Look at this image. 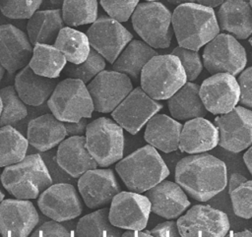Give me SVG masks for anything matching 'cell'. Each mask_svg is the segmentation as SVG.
Wrapping results in <instances>:
<instances>
[{"label":"cell","mask_w":252,"mask_h":237,"mask_svg":"<svg viewBox=\"0 0 252 237\" xmlns=\"http://www.w3.org/2000/svg\"><path fill=\"white\" fill-rule=\"evenodd\" d=\"M175 181L191 198L206 202L226 187V165L212 154L193 153L177 162Z\"/></svg>","instance_id":"1"},{"label":"cell","mask_w":252,"mask_h":237,"mask_svg":"<svg viewBox=\"0 0 252 237\" xmlns=\"http://www.w3.org/2000/svg\"><path fill=\"white\" fill-rule=\"evenodd\" d=\"M171 26L179 46L196 51L220 33L214 9L195 2L178 5Z\"/></svg>","instance_id":"2"},{"label":"cell","mask_w":252,"mask_h":237,"mask_svg":"<svg viewBox=\"0 0 252 237\" xmlns=\"http://www.w3.org/2000/svg\"><path fill=\"white\" fill-rule=\"evenodd\" d=\"M115 170L126 187L144 193L169 175V170L157 148L144 146L117 161Z\"/></svg>","instance_id":"3"},{"label":"cell","mask_w":252,"mask_h":237,"mask_svg":"<svg viewBox=\"0 0 252 237\" xmlns=\"http://www.w3.org/2000/svg\"><path fill=\"white\" fill-rule=\"evenodd\" d=\"M3 187L16 199H36L52 184L49 171L37 153L26 155L22 160L5 166L0 176Z\"/></svg>","instance_id":"4"},{"label":"cell","mask_w":252,"mask_h":237,"mask_svg":"<svg viewBox=\"0 0 252 237\" xmlns=\"http://www.w3.org/2000/svg\"><path fill=\"white\" fill-rule=\"evenodd\" d=\"M140 75L142 89L155 100L167 99L187 82L180 61L173 54L153 56Z\"/></svg>","instance_id":"5"},{"label":"cell","mask_w":252,"mask_h":237,"mask_svg":"<svg viewBox=\"0 0 252 237\" xmlns=\"http://www.w3.org/2000/svg\"><path fill=\"white\" fill-rule=\"evenodd\" d=\"M86 148L97 166L107 167L123 157V128L114 120L99 117L87 124Z\"/></svg>","instance_id":"6"},{"label":"cell","mask_w":252,"mask_h":237,"mask_svg":"<svg viewBox=\"0 0 252 237\" xmlns=\"http://www.w3.org/2000/svg\"><path fill=\"white\" fill-rule=\"evenodd\" d=\"M51 113L62 122L91 118L94 105L87 86L81 80L68 78L55 86L47 99Z\"/></svg>","instance_id":"7"},{"label":"cell","mask_w":252,"mask_h":237,"mask_svg":"<svg viewBox=\"0 0 252 237\" xmlns=\"http://www.w3.org/2000/svg\"><path fill=\"white\" fill-rule=\"evenodd\" d=\"M137 34L153 48H167L172 38L171 13L160 2L138 4L131 15Z\"/></svg>","instance_id":"8"},{"label":"cell","mask_w":252,"mask_h":237,"mask_svg":"<svg viewBox=\"0 0 252 237\" xmlns=\"http://www.w3.org/2000/svg\"><path fill=\"white\" fill-rule=\"evenodd\" d=\"M205 45L203 63L210 74L228 73L236 76L245 68L246 51L233 35L218 33Z\"/></svg>","instance_id":"9"},{"label":"cell","mask_w":252,"mask_h":237,"mask_svg":"<svg viewBox=\"0 0 252 237\" xmlns=\"http://www.w3.org/2000/svg\"><path fill=\"white\" fill-rule=\"evenodd\" d=\"M176 224L182 237H223L230 227L226 213L208 205L192 207Z\"/></svg>","instance_id":"10"},{"label":"cell","mask_w":252,"mask_h":237,"mask_svg":"<svg viewBox=\"0 0 252 237\" xmlns=\"http://www.w3.org/2000/svg\"><path fill=\"white\" fill-rule=\"evenodd\" d=\"M219 133L218 145L231 152H240L252 143V112L250 108L235 106L215 118Z\"/></svg>","instance_id":"11"},{"label":"cell","mask_w":252,"mask_h":237,"mask_svg":"<svg viewBox=\"0 0 252 237\" xmlns=\"http://www.w3.org/2000/svg\"><path fill=\"white\" fill-rule=\"evenodd\" d=\"M94 110L110 113L133 89L130 78L120 72H99L87 86Z\"/></svg>","instance_id":"12"},{"label":"cell","mask_w":252,"mask_h":237,"mask_svg":"<svg viewBox=\"0 0 252 237\" xmlns=\"http://www.w3.org/2000/svg\"><path fill=\"white\" fill-rule=\"evenodd\" d=\"M108 219L110 223L120 229H145L151 213L149 199L140 193H117L110 202Z\"/></svg>","instance_id":"13"},{"label":"cell","mask_w":252,"mask_h":237,"mask_svg":"<svg viewBox=\"0 0 252 237\" xmlns=\"http://www.w3.org/2000/svg\"><path fill=\"white\" fill-rule=\"evenodd\" d=\"M87 36L90 46L110 64L133 39L132 33L120 22L107 16L96 18L87 30Z\"/></svg>","instance_id":"14"},{"label":"cell","mask_w":252,"mask_h":237,"mask_svg":"<svg viewBox=\"0 0 252 237\" xmlns=\"http://www.w3.org/2000/svg\"><path fill=\"white\" fill-rule=\"evenodd\" d=\"M161 108L162 104L150 97L142 88H136L111 111V116L123 129L135 135Z\"/></svg>","instance_id":"15"},{"label":"cell","mask_w":252,"mask_h":237,"mask_svg":"<svg viewBox=\"0 0 252 237\" xmlns=\"http://www.w3.org/2000/svg\"><path fill=\"white\" fill-rule=\"evenodd\" d=\"M37 198L40 211L59 222L74 219L83 211L82 200L76 188L71 184H51Z\"/></svg>","instance_id":"16"},{"label":"cell","mask_w":252,"mask_h":237,"mask_svg":"<svg viewBox=\"0 0 252 237\" xmlns=\"http://www.w3.org/2000/svg\"><path fill=\"white\" fill-rule=\"evenodd\" d=\"M199 93L207 111L216 115L230 111L239 99L237 80L228 73H216L204 80Z\"/></svg>","instance_id":"17"},{"label":"cell","mask_w":252,"mask_h":237,"mask_svg":"<svg viewBox=\"0 0 252 237\" xmlns=\"http://www.w3.org/2000/svg\"><path fill=\"white\" fill-rule=\"evenodd\" d=\"M38 220V213L29 200L3 199L0 202V234L3 237L29 236Z\"/></svg>","instance_id":"18"},{"label":"cell","mask_w":252,"mask_h":237,"mask_svg":"<svg viewBox=\"0 0 252 237\" xmlns=\"http://www.w3.org/2000/svg\"><path fill=\"white\" fill-rule=\"evenodd\" d=\"M79 193L90 208H98L110 204L112 198L121 191L111 169H90L78 180Z\"/></svg>","instance_id":"19"},{"label":"cell","mask_w":252,"mask_h":237,"mask_svg":"<svg viewBox=\"0 0 252 237\" xmlns=\"http://www.w3.org/2000/svg\"><path fill=\"white\" fill-rule=\"evenodd\" d=\"M32 45L28 35L17 27L0 26V63L9 74H14L29 64Z\"/></svg>","instance_id":"20"},{"label":"cell","mask_w":252,"mask_h":237,"mask_svg":"<svg viewBox=\"0 0 252 237\" xmlns=\"http://www.w3.org/2000/svg\"><path fill=\"white\" fill-rule=\"evenodd\" d=\"M144 193L151 211L167 219L180 216L190 206L186 193L176 182L162 180Z\"/></svg>","instance_id":"21"},{"label":"cell","mask_w":252,"mask_h":237,"mask_svg":"<svg viewBox=\"0 0 252 237\" xmlns=\"http://www.w3.org/2000/svg\"><path fill=\"white\" fill-rule=\"evenodd\" d=\"M218 129L211 121L196 117L182 125L178 148L189 154L206 152L218 146Z\"/></svg>","instance_id":"22"},{"label":"cell","mask_w":252,"mask_h":237,"mask_svg":"<svg viewBox=\"0 0 252 237\" xmlns=\"http://www.w3.org/2000/svg\"><path fill=\"white\" fill-rule=\"evenodd\" d=\"M57 164L72 177H80L90 169L97 167L86 148L85 136H71L59 143L56 153Z\"/></svg>","instance_id":"23"},{"label":"cell","mask_w":252,"mask_h":237,"mask_svg":"<svg viewBox=\"0 0 252 237\" xmlns=\"http://www.w3.org/2000/svg\"><path fill=\"white\" fill-rule=\"evenodd\" d=\"M219 28L235 38L246 39L252 32L250 0H223L216 14Z\"/></svg>","instance_id":"24"},{"label":"cell","mask_w":252,"mask_h":237,"mask_svg":"<svg viewBox=\"0 0 252 237\" xmlns=\"http://www.w3.org/2000/svg\"><path fill=\"white\" fill-rule=\"evenodd\" d=\"M56 85V79L37 75L26 65L16 75L14 88L25 104L38 106L48 99Z\"/></svg>","instance_id":"25"},{"label":"cell","mask_w":252,"mask_h":237,"mask_svg":"<svg viewBox=\"0 0 252 237\" xmlns=\"http://www.w3.org/2000/svg\"><path fill=\"white\" fill-rule=\"evenodd\" d=\"M64 123L52 113L32 119L28 125V143L39 151H46L66 138Z\"/></svg>","instance_id":"26"},{"label":"cell","mask_w":252,"mask_h":237,"mask_svg":"<svg viewBox=\"0 0 252 237\" xmlns=\"http://www.w3.org/2000/svg\"><path fill=\"white\" fill-rule=\"evenodd\" d=\"M145 141L165 153L178 148L182 125L165 114H155L146 123Z\"/></svg>","instance_id":"27"},{"label":"cell","mask_w":252,"mask_h":237,"mask_svg":"<svg viewBox=\"0 0 252 237\" xmlns=\"http://www.w3.org/2000/svg\"><path fill=\"white\" fill-rule=\"evenodd\" d=\"M199 88L200 86L197 84L186 82L167 98L169 112L175 120L183 121L206 116L208 111L201 100Z\"/></svg>","instance_id":"28"},{"label":"cell","mask_w":252,"mask_h":237,"mask_svg":"<svg viewBox=\"0 0 252 237\" xmlns=\"http://www.w3.org/2000/svg\"><path fill=\"white\" fill-rule=\"evenodd\" d=\"M63 24L60 9L35 11L27 24L28 37L32 45L53 44Z\"/></svg>","instance_id":"29"},{"label":"cell","mask_w":252,"mask_h":237,"mask_svg":"<svg viewBox=\"0 0 252 237\" xmlns=\"http://www.w3.org/2000/svg\"><path fill=\"white\" fill-rule=\"evenodd\" d=\"M157 54L158 52L145 41L131 39L112 63V70L137 80L145 64Z\"/></svg>","instance_id":"30"},{"label":"cell","mask_w":252,"mask_h":237,"mask_svg":"<svg viewBox=\"0 0 252 237\" xmlns=\"http://www.w3.org/2000/svg\"><path fill=\"white\" fill-rule=\"evenodd\" d=\"M66 63L65 56L54 45L36 43L28 65L37 75L57 79Z\"/></svg>","instance_id":"31"},{"label":"cell","mask_w":252,"mask_h":237,"mask_svg":"<svg viewBox=\"0 0 252 237\" xmlns=\"http://www.w3.org/2000/svg\"><path fill=\"white\" fill-rule=\"evenodd\" d=\"M53 45L68 62L74 64L85 61L91 49L87 34L71 27H63L59 30Z\"/></svg>","instance_id":"32"},{"label":"cell","mask_w":252,"mask_h":237,"mask_svg":"<svg viewBox=\"0 0 252 237\" xmlns=\"http://www.w3.org/2000/svg\"><path fill=\"white\" fill-rule=\"evenodd\" d=\"M28 140L11 125L0 127V167L22 160L28 150Z\"/></svg>","instance_id":"33"},{"label":"cell","mask_w":252,"mask_h":237,"mask_svg":"<svg viewBox=\"0 0 252 237\" xmlns=\"http://www.w3.org/2000/svg\"><path fill=\"white\" fill-rule=\"evenodd\" d=\"M75 234L81 237H115L121 236L122 232L120 228L110 223L108 219V208L102 207L79 219Z\"/></svg>","instance_id":"34"},{"label":"cell","mask_w":252,"mask_h":237,"mask_svg":"<svg viewBox=\"0 0 252 237\" xmlns=\"http://www.w3.org/2000/svg\"><path fill=\"white\" fill-rule=\"evenodd\" d=\"M228 193L234 213L244 219L252 217V182L239 173H232L228 180Z\"/></svg>","instance_id":"35"},{"label":"cell","mask_w":252,"mask_h":237,"mask_svg":"<svg viewBox=\"0 0 252 237\" xmlns=\"http://www.w3.org/2000/svg\"><path fill=\"white\" fill-rule=\"evenodd\" d=\"M61 16L69 27L94 23L97 18V0H64Z\"/></svg>","instance_id":"36"},{"label":"cell","mask_w":252,"mask_h":237,"mask_svg":"<svg viewBox=\"0 0 252 237\" xmlns=\"http://www.w3.org/2000/svg\"><path fill=\"white\" fill-rule=\"evenodd\" d=\"M2 109L0 113V127L14 125L28 115V108L19 97L14 86L0 89Z\"/></svg>","instance_id":"37"},{"label":"cell","mask_w":252,"mask_h":237,"mask_svg":"<svg viewBox=\"0 0 252 237\" xmlns=\"http://www.w3.org/2000/svg\"><path fill=\"white\" fill-rule=\"evenodd\" d=\"M105 60L104 58L96 52L94 49L91 48L88 57L85 61L79 64L66 63L63 68L64 73L69 78L81 80L83 83H89L93 78H94L99 72L104 70Z\"/></svg>","instance_id":"38"},{"label":"cell","mask_w":252,"mask_h":237,"mask_svg":"<svg viewBox=\"0 0 252 237\" xmlns=\"http://www.w3.org/2000/svg\"><path fill=\"white\" fill-rule=\"evenodd\" d=\"M43 0H0V12L9 19H29Z\"/></svg>","instance_id":"39"},{"label":"cell","mask_w":252,"mask_h":237,"mask_svg":"<svg viewBox=\"0 0 252 237\" xmlns=\"http://www.w3.org/2000/svg\"><path fill=\"white\" fill-rule=\"evenodd\" d=\"M171 54L175 55L179 59L180 64L185 72L187 81L192 82L198 78L203 69L198 51L177 46L172 50Z\"/></svg>","instance_id":"40"},{"label":"cell","mask_w":252,"mask_h":237,"mask_svg":"<svg viewBox=\"0 0 252 237\" xmlns=\"http://www.w3.org/2000/svg\"><path fill=\"white\" fill-rule=\"evenodd\" d=\"M139 2L140 0H100V5L108 17L118 22H126Z\"/></svg>","instance_id":"41"},{"label":"cell","mask_w":252,"mask_h":237,"mask_svg":"<svg viewBox=\"0 0 252 237\" xmlns=\"http://www.w3.org/2000/svg\"><path fill=\"white\" fill-rule=\"evenodd\" d=\"M237 80L239 88V99L244 107L251 108L252 106V68H244L240 73Z\"/></svg>","instance_id":"42"},{"label":"cell","mask_w":252,"mask_h":237,"mask_svg":"<svg viewBox=\"0 0 252 237\" xmlns=\"http://www.w3.org/2000/svg\"><path fill=\"white\" fill-rule=\"evenodd\" d=\"M32 237H43V236H74L65 226L59 223V221L51 220L44 222L34 231L31 232Z\"/></svg>","instance_id":"43"},{"label":"cell","mask_w":252,"mask_h":237,"mask_svg":"<svg viewBox=\"0 0 252 237\" xmlns=\"http://www.w3.org/2000/svg\"><path fill=\"white\" fill-rule=\"evenodd\" d=\"M152 236L156 237H177L179 235V231L177 228L176 221L168 220L161 222L155 226L152 230H150Z\"/></svg>","instance_id":"44"},{"label":"cell","mask_w":252,"mask_h":237,"mask_svg":"<svg viewBox=\"0 0 252 237\" xmlns=\"http://www.w3.org/2000/svg\"><path fill=\"white\" fill-rule=\"evenodd\" d=\"M87 118H82L77 122H65L64 127L66 130V135L71 136H83L87 128Z\"/></svg>","instance_id":"45"},{"label":"cell","mask_w":252,"mask_h":237,"mask_svg":"<svg viewBox=\"0 0 252 237\" xmlns=\"http://www.w3.org/2000/svg\"><path fill=\"white\" fill-rule=\"evenodd\" d=\"M123 237H148L152 236L150 233V230H132V229H127L125 232L121 234Z\"/></svg>","instance_id":"46"},{"label":"cell","mask_w":252,"mask_h":237,"mask_svg":"<svg viewBox=\"0 0 252 237\" xmlns=\"http://www.w3.org/2000/svg\"><path fill=\"white\" fill-rule=\"evenodd\" d=\"M246 149L247 150L243 154V161H244V164L246 165L248 171L250 173H252V148H251V146L248 147Z\"/></svg>","instance_id":"47"},{"label":"cell","mask_w":252,"mask_h":237,"mask_svg":"<svg viewBox=\"0 0 252 237\" xmlns=\"http://www.w3.org/2000/svg\"><path fill=\"white\" fill-rule=\"evenodd\" d=\"M195 2L209 8H215L220 6L223 2V0H195Z\"/></svg>","instance_id":"48"},{"label":"cell","mask_w":252,"mask_h":237,"mask_svg":"<svg viewBox=\"0 0 252 237\" xmlns=\"http://www.w3.org/2000/svg\"><path fill=\"white\" fill-rule=\"evenodd\" d=\"M167 2L172 5H180L184 3H192L195 2V0H167Z\"/></svg>","instance_id":"49"},{"label":"cell","mask_w":252,"mask_h":237,"mask_svg":"<svg viewBox=\"0 0 252 237\" xmlns=\"http://www.w3.org/2000/svg\"><path fill=\"white\" fill-rule=\"evenodd\" d=\"M232 236H244V237H251L252 236V232L249 230H244V231H240V232H235Z\"/></svg>","instance_id":"50"},{"label":"cell","mask_w":252,"mask_h":237,"mask_svg":"<svg viewBox=\"0 0 252 237\" xmlns=\"http://www.w3.org/2000/svg\"><path fill=\"white\" fill-rule=\"evenodd\" d=\"M49 1H50L51 5H53L54 7H56V9H58L59 7L62 6L64 0H49Z\"/></svg>","instance_id":"51"},{"label":"cell","mask_w":252,"mask_h":237,"mask_svg":"<svg viewBox=\"0 0 252 237\" xmlns=\"http://www.w3.org/2000/svg\"><path fill=\"white\" fill-rule=\"evenodd\" d=\"M4 73H5V69H4V67L2 66V64L0 63V83H1V81H2V78H3V76H4Z\"/></svg>","instance_id":"52"},{"label":"cell","mask_w":252,"mask_h":237,"mask_svg":"<svg viewBox=\"0 0 252 237\" xmlns=\"http://www.w3.org/2000/svg\"><path fill=\"white\" fill-rule=\"evenodd\" d=\"M4 197H5V195H4V193H3V192H2V191H1V190H0V202H1V201H2V200H3V199H4Z\"/></svg>","instance_id":"53"},{"label":"cell","mask_w":252,"mask_h":237,"mask_svg":"<svg viewBox=\"0 0 252 237\" xmlns=\"http://www.w3.org/2000/svg\"><path fill=\"white\" fill-rule=\"evenodd\" d=\"M1 109H2V101H1V98H0V113H1Z\"/></svg>","instance_id":"54"},{"label":"cell","mask_w":252,"mask_h":237,"mask_svg":"<svg viewBox=\"0 0 252 237\" xmlns=\"http://www.w3.org/2000/svg\"><path fill=\"white\" fill-rule=\"evenodd\" d=\"M146 1H149V2H150V1H158V0H146Z\"/></svg>","instance_id":"55"}]
</instances>
